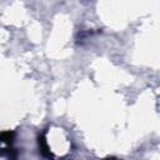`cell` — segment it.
Segmentation results:
<instances>
[{"instance_id": "cell-1", "label": "cell", "mask_w": 160, "mask_h": 160, "mask_svg": "<svg viewBox=\"0 0 160 160\" xmlns=\"http://www.w3.org/2000/svg\"><path fill=\"white\" fill-rule=\"evenodd\" d=\"M38 142H39L40 152H41L45 158H52V154H51V151H50V149H49V145H48V142H46L45 132H41V134L39 135V140H38Z\"/></svg>"}, {"instance_id": "cell-2", "label": "cell", "mask_w": 160, "mask_h": 160, "mask_svg": "<svg viewBox=\"0 0 160 160\" xmlns=\"http://www.w3.org/2000/svg\"><path fill=\"white\" fill-rule=\"evenodd\" d=\"M14 136H15V132L14 131H4V132H0V141L6 142V144H11L12 140H14Z\"/></svg>"}]
</instances>
